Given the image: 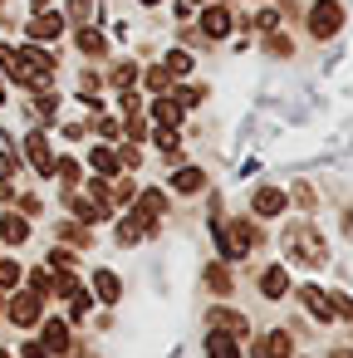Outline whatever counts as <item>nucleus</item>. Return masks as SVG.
Masks as SVG:
<instances>
[{
  "mask_svg": "<svg viewBox=\"0 0 353 358\" xmlns=\"http://www.w3.org/2000/svg\"><path fill=\"white\" fill-rule=\"evenodd\" d=\"M206 280H211V289H231V275H226L221 265H211V270H206Z\"/></svg>",
  "mask_w": 353,
  "mask_h": 358,
  "instance_id": "18",
  "label": "nucleus"
},
{
  "mask_svg": "<svg viewBox=\"0 0 353 358\" xmlns=\"http://www.w3.org/2000/svg\"><path fill=\"white\" fill-rule=\"evenodd\" d=\"M79 50H89V55H103V40H99L94 30H79Z\"/></svg>",
  "mask_w": 353,
  "mask_h": 358,
  "instance_id": "17",
  "label": "nucleus"
},
{
  "mask_svg": "<svg viewBox=\"0 0 353 358\" xmlns=\"http://www.w3.org/2000/svg\"><path fill=\"white\" fill-rule=\"evenodd\" d=\"M260 289H265L270 299H275V294H284V289H289V280H284V270H280V265H275V270H265V280H260Z\"/></svg>",
  "mask_w": 353,
  "mask_h": 358,
  "instance_id": "11",
  "label": "nucleus"
},
{
  "mask_svg": "<svg viewBox=\"0 0 353 358\" xmlns=\"http://www.w3.org/2000/svg\"><path fill=\"white\" fill-rule=\"evenodd\" d=\"M15 280H20V265H10V260H6V265H0V289H10Z\"/></svg>",
  "mask_w": 353,
  "mask_h": 358,
  "instance_id": "19",
  "label": "nucleus"
},
{
  "mask_svg": "<svg viewBox=\"0 0 353 358\" xmlns=\"http://www.w3.org/2000/svg\"><path fill=\"white\" fill-rule=\"evenodd\" d=\"M255 211H260V216H275V211H284V196H280L275 187H265V192L255 196Z\"/></svg>",
  "mask_w": 353,
  "mask_h": 358,
  "instance_id": "9",
  "label": "nucleus"
},
{
  "mask_svg": "<svg viewBox=\"0 0 353 358\" xmlns=\"http://www.w3.org/2000/svg\"><path fill=\"white\" fill-rule=\"evenodd\" d=\"M255 358H289V334H265V343L255 348Z\"/></svg>",
  "mask_w": 353,
  "mask_h": 358,
  "instance_id": "5",
  "label": "nucleus"
},
{
  "mask_svg": "<svg viewBox=\"0 0 353 358\" xmlns=\"http://www.w3.org/2000/svg\"><path fill=\"white\" fill-rule=\"evenodd\" d=\"M289 255H294V260H304V265H319V260H324V245L314 241V231H309V226H294V231H289Z\"/></svg>",
  "mask_w": 353,
  "mask_h": 358,
  "instance_id": "1",
  "label": "nucleus"
},
{
  "mask_svg": "<svg viewBox=\"0 0 353 358\" xmlns=\"http://www.w3.org/2000/svg\"><path fill=\"white\" fill-rule=\"evenodd\" d=\"M10 319H15V324H35V319H40V294H20V299L10 304Z\"/></svg>",
  "mask_w": 353,
  "mask_h": 358,
  "instance_id": "4",
  "label": "nucleus"
},
{
  "mask_svg": "<svg viewBox=\"0 0 353 358\" xmlns=\"http://www.w3.org/2000/svg\"><path fill=\"white\" fill-rule=\"evenodd\" d=\"M348 231H353V211H348Z\"/></svg>",
  "mask_w": 353,
  "mask_h": 358,
  "instance_id": "25",
  "label": "nucleus"
},
{
  "mask_svg": "<svg viewBox=\"0 0 353 358\" xmlns=\"http://www.w3.org/2000/svg\"><path fill=\"white\" fill-rule=\"evenodd\" d=\"M25 358H50V353H45V343H30V348H25Z\"/></svg>",
  "mask_w": 353,
  "mask_h": 358,
  "instance_id": "22",
  "label": "nucleus"
},
{
  "mask_svg": "<svg viewBox=\"0 0 353 358\" xmlns=\"http://www.w3.org/2000/svg\"><path fill=\"white\" fill-rule=\"evenodd\" d=\"M69 10H74V20H94V10H99V6H94V0H74Z\"/></svg>",
  "mask_w": 353,
  "mask_h": 358,
  "instance_id": "20",
  "label": "nucleus"
},
{
  "mask_svg": "<svg viewBox=\"0 0 353 358\" xmlns=\"http://www.w3.org/2000/svg\"><path fill=\"white\" fill-rule=\"evenodd\" d=\"M338 20H343V10L333 6V0H319V6L309 10V30H314V35H333Z\"/></svg>",
  "mask_w": 353,
  "mask_h": 358,
  "instance_id": "2",
  "label": "nucleus"
},
{
  "mask_svg": "<svg viewBox=\"0 0 353 358\" xmlns=\"http://www.w3.org/2000/svg\"><path fill=\"white\" fill-rule=\"evenodd\" d=\"M94 167H99V172H118V167H123V157H118V152H108V148H94Z\"/></svg>",
  "mask_w": 353,
  "mask_h": 358,
  "instance_id": "14",
  "label": "nucleus"
},
{
  "mask_svg": "<svg viewBox=\"0 0 353 358\" xmlns=\"http://www.w3.org/2000/svg\"><path fill=\"white\" fill-rule=\"evenodd\" d=\"M25 148H30V162H35L40 172H55V157H50V143H45L40 133H35V138H30Z\"/></svg>",
  "mask_w": 353,
  "mask_h": 358,
  "instance_id": "7",
  "label": "nucleus"
},
{
  "mask_svg": "<svg viewBox=\"0 0 353 358\" xmlns=\"http://www.w3.org/2000/svg\"><path fill=\"white\" fill-rule=\"evenodd\" d=\"M30 35H35V40L59 35V15H35V20H30Z\"/></svg>",
  "mask_w": 353,
  "mask_h": 358,
  "instance_id": "10",
  "label": "nucleus"
},
{
  "mask_svg": "<svg viewBox=\"0 0 353 358\" xmlns=\"http://www.w3.org/2000/svg\"><path fill=\"white\" fill-rule=\"evenodd\" d=\"M206 353H211V358H240V348H236V334L216 329V334L206 338Z\"/></svg>",
  "mask_w": 353,
  "mask_h": 358,
  "instance_id": "3",
  "label": "nucleus"
},
{
  "mask_svg": "<svg viewBox=\"0 0 353 358\" xmlns=\"http://www.w3.org/2000/svg\"><path fill=\"white\" fill-rule=\"evenodd\" d=\"M201 30H206L211 40H221V35L231 30V15H226V10L216 6V10H206V15H201Z\"/></svg>",
  "mask_w": 353,
  "mask_h": 358,
  "instance_id": "6",
  "label": "nucleus"
},
{
  "mask_svg": "<svg viewBox=\"0 0 353 358\" xmlns=\"http://www.w3.org/2000/svg\"><path fill=\"white\" fill-rule=\"evenodd\" d=\"M172 187H177V192H196V187H201V172H192V167H187V172H177V177H172Z\"/></svg>",
  "mask_w": 353,
  "mask_h": 358,
  "instance_id": "15",
  "label": "nucleus"
},
{
  "mask_svg": "<svg viewBox=\"0 0 353 358\" xmlns=\"http://www.w3.org/2000/svg\"><path fill=\"white\" fill-rule=\"evenodd\" d=\"M15 172V157H10V148H0V177H10Z\"/></svg>",
  "mask_w": 353,
  "mask_h": 358,
  "instance_id": "21",
  "label": "nucleus"
},
{
  "mask_svg": "<svg viewBox=\"0 0 353 358\" xmlns=\"http://www.w3.org/2000/svg\"><path fill=\"white\" fill-rule=\"evenodd\" d=\"M333 358H353V348H333Z\"/></svg>",
  "mask_w": 353,
  "mask_h": 358,
  "instance_id": "23",
  "label": "nucleus"
},
{
  "mask_svg": "<svg viewBox=\"0 0 353 358\" xmlns=\"http://www.w3.org/2000/svg\"><path fill=\"white\" fill-rule=\"evenodd\" d=\"M147 6H157V0H147Z\"/></svg>",
  "mask_w": 353,
  "mask_h": 358,
  "instance_id": "27",
  "label": "nucleus"
},
{
  "mask_svg": "<svg viewBox=\"0 0 353 358\" xmlns=\"http://www.w3.org/2000/svg\"><path fill=\"white\" fill-rule=\"evenodd\" d=\"M304 304H309V314H314V319H333V299H329V294H319L314 285L304 289Z\"/></svg>",
  "mask_w": 353,
  "mask_h": 358,
  "instance_id": "8",
  "label": "nucleus"
},
{
  "mask_svg": "<svg viewBox=\"0 0 353 358\" xmlns=\"http://www.w3.org/2000/svg\"><path fill=\"white\" fill-rule=\"evenodd\" d=\"M0 236H6L10 245H20V241H25V221H20V216H0Z\"/></svg>",
  "mask_w": 353,
  "mask_h": 358,
  "instance_id": "13",
  "label": "nucleus"
},
{
  "mask_svg": "<svg viewBox=\"0 0 353 358\" xmlns=\"http://www.w3.org/2000/svg\"><path fill=\"white\" fill-rule=\"evenodd\" d=\"M6 196H10V192H6V187H0V201H6Z\"/></svg>",
  "mask_w": 353,
  "mask_h": 358,
  "instance_id": "24",
  "label": "nucleus"
},
{
  "mask_svg": "<svg viewBox=\"0 0 353 358\" xmlns=\"http://www.w3.org/2000/svg\"><path fill=\"white\" fill-rule=\"evenodd\" d=\"M45 348H50V353H64V348H69L64 324H45Z\"/></svg>",
  "mask_w": 353,
  "mask_h": 358,
  "instance_id": "12",
  "label": "nucleus"
},
{
  "mask_svg": "<svg viewBox=\"0 0 353 358\" xmlns=\"http://www.w3.org/2000/svg\"><path fill=\"white\" fill-rule=\"evenodd\" d=\"M0 103H6V89H0Z\"/></svg>",
  "mask_w": 353,
  "mask_h": 358,
  "instance_id": "26",
  "label": "nucleus"
},
{
  "mask_svg": "<svg viewBox=\"0 0 353 358\" xmlns=\"http://www.w3.org/2000/svg\"><path fill=\"white\" fill-rule=\"evenodd\" d=\"M94 285H99V294H103V299H118V280H113L108 270H99V280H94Z\"/></svg>",
  "mask_w": 353,
  "mask_h": 358,
  "instance_id": "16",
  "label": "nucleus"
}]
</instances>
